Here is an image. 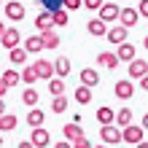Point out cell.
Segmentation results:
<instances>
[{
	"instance_id": "cell-18",
	"label": "cell",
	"mask_w": 148,
	"mask_h": 148,
	"mask_svg": "<svg viewBox=\"0 0 148 148\" xmlns=\"http://www.w3.org/2000/svg\"><path fill=\"white\" fill-rule=\"evenodd\" d=\"M51 65H54L57 78H65L67 73H70V59H67V57H57V62H51Z\"/></svg>"
},
{
	"instance_id": "cell-9",
	"label": "cell",
	"mask_w": 148,
	"mask_h": 148,
	"mask_svg": "<svg viewBox=\"0 0 148 148\" xmlns=\"http://www.w3.org/2000/svg\"><path fill=\"white\" fill-rule=\"evenodd\" d=\"M5 16L11 22H22L24 19V5L16 3V0H11V3H5Z\"/></svg>"
},
{
	"instance_id": "cell-44",
	"label": "cell",
	"mask_w": 148,
	"mask_h": 148,
	"mask_svg": "<svg viewBox=\"0 0 148 148\" xmlns=\"http://www.w3.org/2000/svg\"><path fill=\"white\" fill-rule=\"evenodd\" d=\"M135 148H148V143H137V145H135Z\"/></svg>"
},
{
	"instance_id": "cell-47",
	"label": "cell",
	"mask_w": 148,
	"mask_h": 148,
	"mask_svg": "<svg viewBox=\"0 0 148 148\" xmlns=\"http://www.w3.org/2000/svg\"><path fill=\"white\" fill-rule=\"evenodd\" d=\"M0 145H3V135H0Z\"/></svg>"
},
{
	"instance_id": "cell-34",
	"label": "cell",
	"mask_w": 148,
	"mask_h": 148,
	"mask_svg": "<svg viewBox=\"0 0 148 148\" xmlns=\"http://www.w3.org/2000/svg\"><path fill=\"white\" fill-rule=\"evenodd\" d=\"M59 5L65 11H75V8H81V0H59Z\"/></svg>"
},
{
	"instance_id": "cell-38",
	"label": "cell",
	"mask_w": 148,
	"mask_h": 148,
	"mask_svg": "<svg viewBox=\"0 0 148 148\" xmlns=\"http://www.w3.org/2000/svg\"><path fill=\"white\" fill-rule=\"evenodd\" d=\"M5 92H8V86H5L3 81H0V100H3V94H5Z\"/></svg>"
},
{
	"instance_id": "cell-41",
	"label": "cell",
	"mask_w": 148,
	"mask_h": 148,
	"mask_svg": "<svg viewBox=\"0 0 148 148\" xmlns=\"http://www.w3.org/2000/svg\"><path fill=\"white\" fill-rule=\"evenodd\" d=\"M3 113H5V102L0 100V116H3Z\"/></svg>"
},
{
	"instance_id": "cell-10",
	"label": "cell",
	"mask_w": 148,
	"mask_h": 148,
	"mask_svg": "<svg viewBox=\"0 0 148 148\" xmlns=\"http://www.w3.org/2000/svg\"><path fill=\"white\" fill-rule=\"evenodd\" d=\"M148 75V62L145 59H132L129 62V78H145Z\"/></svg>"
},
{
	"instance_id": "cell-1",
	"label": "cell",
	"mask_w": 148,
	"mask_h": 148,
	"mask_svg": "<svg viewBox=\"0 0 148 148\" xmlns=\"http://www.w3.org/2000/svg\"><path fill=\"white\" fill-rule=\"evenodd\" d=\"M121 140H124V143H132V145L143 143V129L137 127V124H129V127H124V129H121Z\"/></svg>"
},
{
	"instance_id": "cell-4",
	"label": "cell",
	"mask_w": 148,
	"mask_h": 148,
	"mask_svg": "<svg viewBox=\"0 0 148 148\" xmlns=\"http://www.w3.org/2000/svg\"><path fill=\"white\" fill-rule=\"evenodd\" d=\"M32 148H46L49 143H51V137H49V132L43 127H38V129H32V135H30V140H27Z\"/></svg>"
},
{
	"instance_id": "cell-23",
	"label": "cell",
	"mask_w": 148,
	"mask_h": 148,
	"mask_svg": "<svg viewBox=\"0 0 148 148\" xmlns=\"http://www.w3.org/2000/svg\"><path fill=\"white\" fill-rule=\"evenodd\" d=\"M35 27H38L40 32H46V30H51V27H54V22H51V14H49V11L38 14V19H35Z\"/></svg>"
},
{
	"instance_id": "cell-2",
	"label": "cell",
	"mask_w": 148,
	"mask_h": 148,
	"mask_svg": "<svg viewBox=\"0 0 148 148\" xmlns=\"http://www.w3.org/2000/svg\"><path fill=\"white\" fill-rule=\"evenodd\" d=\"M100 137H102V143H105V145L121 143V129H119L116 124H110V127H100Z\"/></svg>"
},
{
	"instance_id": "cell-17",
	"label": "cell",
	"mask_w": 148,
	"mask_h": 148,
	"mask_svg": "<svg viewBox=\"0 0 148 148\" xmlns=\"http://www.w3.org/2000/svg\"><path fill=\"white\" fill-rule=\"evenodd\" d=\"M16 124H19V119H16L14 113H3V116H0V132H14Z\"/></svg>"
},
{
	"instance_id": "cell-37",
	"label": "cell",
	"mask_w": 148,
	"mask_h": 148,
	"mask_svg": "<svg viewBox=\"0 0 148 148\" xmlns=\"http://www.w3.org/2000/svg\"><path fill=\"white\" fill-rule=\"evenodd\" d=\"M54 148H70V143H67V140H59V143H57Z\"/></svg>"
},
{
	"instance_id": "cell-24",
	"label": "cell",
	"mask_w": 148,
	"mask_h": 148,
	"mask_svg": "<svg viewBox=\"0 0 148 148\" xmlns=\"http://www.w3.org/2000/svg\"><path fill=\"white\" fill-rule=\"evenodd\" d=\"M24 51H27V54H35V51H43V43H40V38H38V35H30L27 40H24Z\"/></svg>"
},
{
	"instance_id": "cell-43",
	"label": "cell",
	"mask_w": 148,
	"mask_h": 148,
	"mask_svg": "<svg viewBox=\"0 0 148 148\" xmlns=\"http://www.w3.org/2000/svg\"><path fill=\"white\" fill-rule=\"evenodd\" d=\"M3 32H5V24H3V22H0V38H3Z\"/></svg>"
},
{
	"instance_id": "cell-31",
	"label": "cell",
	"mask_w": 148,
	"mask_h": 148,
	"mask_svg": "<svg viewBox=\"0 0 148 148\" xmlns=\"http://www.w3.org/2000/svg\"><path fill=\"white\" fill-rule=\"evenodd\" d=\"M51 22H54V27H57V24L65 27V24H67V11H65V8H57V11L51 14Z\"/></svg>"
},
{
	"instance_id": "cell-29",
	"label": "cell",
	"mask_w": 148,
	"mask_h": 148,
	"mask_svg": "<svg viewBox=\"0 0 148 148\" xmlns=\"http://www.w3.org/2000/svg\"><path fill=\"white\" fill-rule=\"evenodd\" d=\"M51 110H54V113H65L67 110V97H65V94H59V97L51 100Z\"/></svg>"
},
{
	"instance_id": "cell-14",
	"label": "cell",
	"mask_w": 148,
	"mask_h": 148,
	"mask_svg": "<svg viewBox=\"0 0 148 148\" xmlns=\"http://www.w3.org/2000/svg\"><path fill=\"white\" fill-rule=\"evenodd\" d=\"M40 43H43V49H59V35L54 30H46V32H40Z\"/></svg>"
},
{
	"instance_id": "cell-11",
	"label": "cell",
	"mask_w": 148,
	"mask_h": 148,
	"mask_svg": "<svg viewBox=\"0 0 148 148\" xmlns=\"http://www.w3.org/2000/svg\"><path fill=\"white\" fill-rule=\"evenodd\" d=\"M119 19H121V27H135V24H137V19H140V16H137V11H135V8H121V11H119Z\"/></svg>"
},
{
	"instance_id": "cell-22",
	"label": "cell",
	"mask_w": 148,
	"mask_h": 148,
	"mask_svg": "<svg viewBox=\"0 0 148 148\" xmlns=\"http://www.w3.org/2000/svg\"><path fill=\"white\" fill-rule=\"evenodd\" d=\"M86 30H89V35H105L108 27H105V22H100V19H89V24H86Z\"/></svg>"
},
{
	"instance_id": "cell-27",
	"label": "cell",
	"mask_w": 148,
	"mask_h": 148,
	"mask_svg": "<svg viewBox=\"0 0 148 148\" xmlns=\"http://www.w3.org/2000/svg\"><path fill=\"white\" fill-rule=\"evenodd\" d=\"M38 100H40V94L35 89H27V92L22 94V102H24V105H30V108H38Z\"/></svg>"
},
{
	"instance_id": "cell-8",
	"label": "cell",
	"mask_w": 148,
	"mask_h": 148,
	"mask_svg": "<svg viewBox=\"0 0 148 148\" xmlns=\"http://www.w3.org/2000/svg\"><path fill=\"white\" fill-rule=\"evenodd\" d=\"M113 94H116L119 100H129V97L135 94L132 81H116V86H113Z\"/></svg>"
},
{
	"instance_id": "cell-28",
	"label": "cell",
	"mask_w": 148,
	"mask_h": 148,
	"mask_svg": "<svg viewBox=\"0 0 148 148\" xmlns=\"http://www.w3.org/2000/svg\"><path fill=\"white\" fill-rule=\"evenodd\" d=\"M0 81H3V84L8 86V89H11V86H16V84L22 81V78H19V73H16V70H5V73H3V78H0Z\"/></svg>"
},
{
	"instance_id": "cell-36",
	"label": "cell",
	"mask_w": 148,
	"mask_h": 148,
	"mask_svg": "<svg viewBox=\"0 0 148 148\" xmlns=\"http://www.w3.org/2000/svg\"><path fill=\"white\" fill-rule=\"evenodd\" d=\"M135 11H137V16H145V19H148V0H143V3L137 5Z\"/></svg>"
},
{
	"instance_id": "cell-15",
	"label": "cell",
	"mask_w": 148,
	"mask_h": 148,
	"mask_svg": "<svg viewBox=\"0 0 148 148\" xmlns=\"http://www.w3.org/2000/svg\"><path fill=\"white\" fill-rule=\"evenodd\" d=\"M113 116H116V110L108 108V105H102V108L97 110V124H100V127H110V124H113Z\"/></svg>"
},
{
	"instance_id": "cell-20",
	"label": "cell",
	"mask_w": 148,
	"mask_h": 148,
	"mask_svg": "<svg viewBox=\"0 0 148 148\" xmlns=\"http://www.w3.org/2000/svg\"><path fill=\"white\" fill-rule=\"evenodd\" d=\"M62 135H65V140H78V137H84V129H81V124H65Z\"/></svg>"
},
{
	"instance_id": "cell-25",
	"label": "cell",
	"mask_w": 148,
	"mask_h": 148,
	"mask_svg": "<svg viewBox=\"0 0 148 148\" xmlns=\"http://www.w3.org/2000/svg\"><path fill=\"white\" fill-rule=\"evenodd\" d=\"M75 102H78V105H89V102H92V89L78 86V89H75Z\"/></svg>"
},
{
	"instance_id": "cell-39",
	"label": "cell",
	"mask_w": 148,
	"mask_h": 148,
	"mask_svg": "<svg viewBox=\"0 0 148 148\" xmlns=\"http://www.w3.org/2000/svg\"><path fill=\"white\" fill-rule=\"evenodd\" d=\"M140 84H143V89L148 92V75H145V78H140Z\"/></svg>"
},
{
	"instance_id": "cell-6",
	"label": "cell",
	"mask_w": 148,
	"mask_h": 148,
	"mask_svg": "<svg viewBox=\"0 0 148 148\" xmlns=\"http://www.w3.org/2000/svg\"><path fill=\"white\" fill-rule=\"evenodd\" d=\"M119 11L121 8L116 5V3H102V8H100V22H116L119 19Z\"/></svg>"
},
{
	"instance_id": "cell-42",
	"label": "cell",
	"mask_w": 148,
	"mask_h": 148,
	"mask_svg": "<svg viewBox=\"0 0 148 148\" xmlns=\"http://www.w3.org/2000/svg\"><path fill=\"white\" fill-rule=\"evenodd\" d=\"M19 148H32V145H30L27 140H24V143H19Z\"/></svg>"
},
{
	"instance_id": "cell-21",
	"label": "cell",
	"mask_w": 148,
	"mask_h": 148,
	"mask_svg": "<svg viewBox=\"0 0 148 148\" xmlns=\"http://www.w3.org/2000/svg\"><path fill=\"white\" fill-rule=\"evenodd\" d=\"M97 62L102 67H108V70H116L119 67V59H116V54H110V51H102V54L97 57Z\"/></svg>"
},
{
	"instance_id": "cell-12",
	"label": "cell",
	"mask_w": 148,
	"mask_h": 148,
	"mask_svg": "<svg viewBox=\"0 0 148 148\" xmlns=\"http://www.w3.org/2000/svg\"><path fill=\"white\" fill-rule=\"evenodd\" d=\"M105 38L113 43V46H121V43H127V27H110L105 32Z\"/></svg>"
},
{
	"instance_id": "cell-33",
	"label": "cell",
	"mask_w": 148,
	"mask_h": 148,
	"mask_svg": "<svg viewBox=\"0 0 148 148\" xmlns=\"http://www.w3.org/2000/svg\"><path fill=\"white\" fill-rule=\"evenodd\" d=\"M102 3H105V0H81V5H84V8H89V11H100Z\"/></svg>"
},
{
	"instance_id": "cell-3",
	"label": "cell",
	"mask_w": 148,
	"mask_h": 148,
	"mask_svg": "<svg viewBox=\"0 0 148 148\" xmlns=\"http://www.w3.org/2000/svg\"><path fill=\"white\" fill-rule=\"evenodd\" d=\"M32 70H35V75L43 78V81H51V78H54V65H51L49 59H38V62L32 65Z\"/></svg>"
},
{
	"instance_id": "cell-19",
	"label": "cell",
	"mask_w": 148,
	"mask_h": 148,
	"mask_svg": "<svg viewBox=\"0 0 148 148\" xmlns=\"http://www.w3.org/2000/svg\"><path fill=\"white\" fill-rule=\"evenodd\" d=\"M43 121H46V113H43V110H38V108H32V110L27 113V124H30L32 129H38V127H43Z\"/></svg>"
},
{
	"instance_id": "cell-26",
	"label": "cell",
	"mask_w": 148,
	"mask_h": 148,
	"mask_svg": "<svg viewBox=\"0 0 148 148\" xmlns=\"http://www.w3.org/2000/svg\"><path fill=\"white\" fill-rule=\"evenodd\" d=\"M8 57H11V65H24V62H27V51L19 49V46L11 49V54H8Z\"/></svg>"
},
{
	"instance_id": "cell-35",
	"label": "cell",
	"mask_w": 148,
	"mask_h": 148,
	"mask_svg": "<svg viewBox=\"0 0 148 148\" xmlns=\"http://www.w3.org/2000/svg\"><path fill=\"white\" fill-rule=\"evenodd\" d=\"M70 148H92V143H89V137L84 135V137H78V140H73Z\"/></svg>"
},
{
	"instance_id": "cell-13",
	"label": "cell",
	"mask_w": 148,
	"mask_h": 148,
	"mask_svg": "<svg viewBox=\"0 0 148 148\" xmlns=\"http://www.w3.org/2000/svg\"><path fill=\"white\" fill-rule=\"evenodd\" d=\"M100 84V73L92 70V67H86V70H81V86H86V89H92V86Z\"/></svg>"
},
{
	"instance_id": "cell-46",
	"label": "cell",
	"mask_w": 148,
	"mask_h": 148,
	"mask_svg": "<svg viewBox=\"0 0 148 148\" xmlns=\"http://www.w3.org/2000/svg\"><path fill=\"white\" fill-rule=\"evenodd\" d=\"M92 148H105V145H92Z\"/></svg>"
},
{
	"instance_id": "cell-5",
	"label": "cell",
	"mask_w": 148,
	"mask_h": 148,
	"mask_svg": "<svg viewBox=\"0 0 148 148\" xmlns=\"http://www.w3.org/2000/svg\"><path fill=\"white\" fill-rule=\"evenodd\" d=\"M19 40H22V35H19V30H16V27H5L3 38H0L3 49H16V46H19Z\"/></svg>"
},
{
	"instance_id": "cell-7",
	"label": "cell",
	"mask_w": 148,
	"mask_h": 148,
	"mask_svg": "<svg viewBox=\"0 0 148 148\" xmlns=\"http://www.w3.org/2000/svg\"><path fill=\"white\" fill-rule=\"evenodd\" d=\"M116 59L119 62H132V59H137V49L132 43H121L119 51H116Z\"/></svg>"
},
{
	"instance_id": "cell-32",
	"label": "cell",
	"mask_w": 148,
	"mask_h": 148,
	"mask_svg": "<svg viewBox=\"0 0 148 148\" xmlns=\"http://www.w3.org/2000/svg\"><path fill=\"white\" fill-rule=\"evenodd\" d=\"M19 78H22L24 84H35V81H38V75H35V70H32V67H24V70L19 73Z\"/></svg>"
},
{
	"instance_id": "cell-40",
	"label": "cell",
	"mask_w": 148,
	"mask_h": 148,
	"mask_svg": "<svg viewBox=\"0 0 148 148\" xmlns=\"http://www.w3.org/2000/svg\"><path fill=\"white\" fill-rule=\"evenodd\" d=\"M140 129H148V113L143 116V127H140Z\"/></svg>"
},
{
	"instance_id": "cell-45",
	"label": "cell",
	"mask_w": 148,
	"mask_h": 148,
	"mask_svg": "<svg viewBox=\"0 0 148 148\" xmlns=\"http://www.w3.org/2000/svg\"><path fill=\"white\" fill-rule=\"evenodd\" d=\"M143 46H145V49H148V35H145V40H143Z\"/></svg>"
},
{
	"instance_id": "cell-30",
	"label": "cell",
	"mask_w": 148,
	"mask_h": 148,
	"mask_svg": "<svg viewBox=\"0 0 148 148\" xmlns=\"http://www.w3.org/2000/svg\"><path fill=\"white\" fill-rule=\"evenodd\" d=\"M49 92L54 94V97H59V94L65 92V81H62V78H51V81H49Z\"/></svg>"
},
{
	"instance_id": "cell-16",
	"label": "cell",
	"mask_w": 148,
	"mask_h": 148,
	"mask_svg": "<svg viewBox=\"0 0 148 148\" xmlns=\"http://www.w3.org/2000/svg\"><path fill=\"white\" fill-rule=\"evenodd\" d=\"M113 124H116L119 129L129 127V124H132V110H129V108H121V110L116 113V116H113Z\"/></svg>"
}]
</instances>
